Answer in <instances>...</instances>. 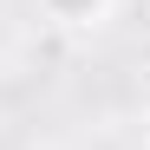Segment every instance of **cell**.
Here are the masks:
<instances>
[{"mask_svg":"<svg viewBox=\"0 0 150 150\" xmlns=\"http://www.w3.org/2000/svg\"><path fill=\"white\" fill-rule=\"evenodd\" d=\"M39 13L52 20L59 33H91V26H105L111 0H39Z\"/></svg>","mask_w":150,"mask_h":150,"instance_id":"6da1fadb","label":"cell"},{"mask_svg":"<svg viewBox=\"0 0 150 150\" xmlns=\"http://www.w3.org/2000/svg\"><path fill=\"white\" fill-rule=\"evenodd\" d=\"M144 150H150V111H144Z\"/></svg>","mask_w":150,"mask_h":150,"instance_id":"7a4b0ae2","label":"cell"}]
</instances>
